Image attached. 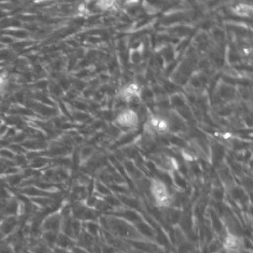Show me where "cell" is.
<instances>
[{
  "label": "cell",
  "mask_w": 253,
  "mask_h": 253,
  "mask_svg": "<svg viewBox=\"0 0 253 253\" xmlns=\"http://www.w3.org/2000/svg\"><path fill=\"white\" fill-rule=\"evenodd\" d=\"M146 131L150 134L163 135L169 131V121L164 117L153 115L146 121Z\"/></svg>",
  "instance_id": "6da1fadb"
},
{
  "label": "cell",
  "mask_w": 253,
  "mask_h": 253,
  "mask_svg": "<svg viewBox=\"0 0 253 253\" xmlns=\"http://www.w3.org/2000/svg\"><path fill=\"white\" fill-rule=\"evenodd\" d=\"M60 208L56 211L46 214L41 223V230L42 232H60L61 230L62 217Z\"/></svg>",
  "instance_id": "7a4b0ae2"
},
{
  "label": "cell",
  "mask_w": 253,
  "mask_h": 253,
  "mask_svg": "<svg viewBox=\"0 0 253 253\" xmlns=\"http://www.w3.org/2000/svg\"><path fill=\"white\" fill-rule=\"evenodd\" d=\"M116 124L123 129H132L138 126L139 118L132 109H124L117 116Z\"/></svg>",
  "instance_id": "3957f363"
},
{
  "label": "cell",
  "mask_w": 253,
  "mask_h": 253,
  "mask_svg": "<svg viewBox=\"0 0 253 253\" xmlns=\"http://www.w3.org/2000/svg\"><path fill=\"white\" fill-rule=\"evenodd\" d=\"M140 95V88L135 84H131L123 88L121 92V97L124 102L130 103L135 100Z\"/></svg>",
  "instance_id": "277c9868"
},
{
  "label": "cell",
  "mask_w": 253,
  "mask_h": 253,
  "mask_svg": "<svg viewBox=\"0 0 253 253\" xmlns=\"http://www.w3.org/2000/svg\"><path fill=\"white\" fill-rule=\"evenodd\" d=\"M76 244L75 241L68 235H65L63 232H60L57 236V242H56L55 248L62 249V250H69Z\"/></svg>",
  "instance_id": "5b68a950"
},
{
  "label": "cell",
  "mask_w": 253,
  "mask_h": 253,
  "mask_svg": "<svg viewBox=\"0 0 253 253\" xmlns=\"http://www.w3.org/2000/svg\"><path fill=\"white\" fill-rule=\"evenodd\" d=\"M59 232H42L41 233V238L42 242L49 247L53 252L56 247L57 236Z\"/></svg>",
  "instance_id": "8992f818"
},
{
  "label": "cell",
  "mask_w": 253,
  "mask_h": 253,
  "mask_svg": "<svg viewBox=\"0 0 253 253\" xmlns=\"http://www.w3.org/2000/svg\"><path fill=\"white\" fill-rule=\"evenodd\" d=\"M235 12L238 14V15L247 17V16L252 14V7L241 4V5H237L235 7Z\"/></svg>",
  "instance_id": "52a82bcc"
},
{
  "label": "cell",
  "mask_w": 253,
  "mask_h": 253,
  "mask_svg": "<svg viewBox=\"0 0 253 253\" xmlns=\"http://www.w3.org/2000/svg\"><path fill=\"white\" fill-rule=\"evenodd\" d=\"M48 83L46 81H41L37 83L36 86L38 87L40 89H44L48 87Z\"/></svg>",
  "instance_id": "ba28073f"
},
{
  "label": "cell",
  "mask_w": 253,
  "mask_h": 253,
  "mask_svg": "<svg viewBox=\"0 0 253 253\" xmlns=\"http://www.w3.org/2000/svg\"><path fill=\"white\" fill-rule=\"evenodd\" d=\"M60 85H61L62 88H64V89H68L69 86V81H66V79H62L61 81H60Z\"/></svg>",
  "instance_id": "9c48e42d"
},
{
  "label": "cell",
  "mask_w": 253,
  "mask_h": 253,
  "mask_svg": "<svg viewBox=\"0 0 253 253\" xmlns=\"http://www.w3.org/2000/svg\"><path fill=\"white\" fill-rule=\"evenodd\" d=\"M7 126L5 125H0V134H3L6 132Z\"/></svg>",
  "instance_id": "30bf717a"
}]
</instances>
